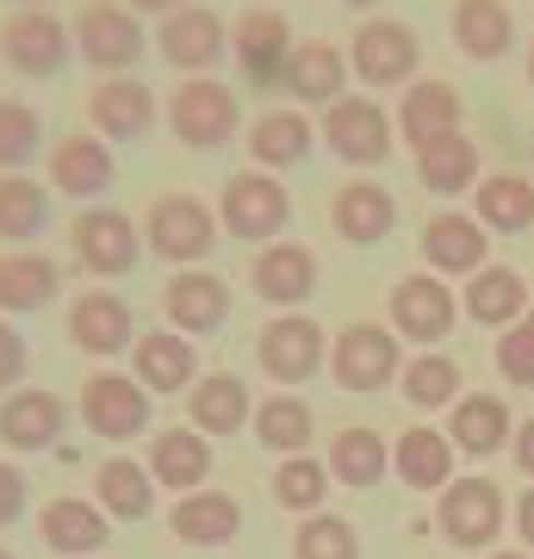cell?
Wrapping results in <instances>:
<instances>
[{
	"label": "cell",
	"mask_w": 534,
	"mask_h": 559,
	"mask_svg": "<svg viewBox=\"0 0 534 559\" xmlns=\"http://www.w3.org/2000/svg\"><path fill=\"white\" fill-rule=\"evenodd\" d=\"M143 249H156L175 267H193L218 249V212H205V200L193 193H162L143 212Z\"/></svg>",
	"instance_id": "6da1fadb"
},
{
	"label": "cell",
	"mask_w": 534,
	"mask_h": 559,
	"mask_svg": "<svg viewBox=\"0 0 534 559\" xmlns=\"http://www.w3.org/2000/svg\"><path fill=\"white\" fill-rule=\"evenodd\" d=\"M286 218H293V193H286V187L268 175V168H242V175L224 180L218 224H224L237 242H280Z\"/></svg>",
	"instance_id": "7a4b0ae2"
},
{
	"label": "cell",
	"mask_w": 534,
	"mask_h": 559,
	"mask_svg": "<svg viewBox=\"0 0 534 559\" xmlns=\"http://www.w3.org/2000/svg\"><path fill=\"white\" fill-rule=\"evenodd\" d=\"M237 124H242L237 94L212 75H187L175 94H168V131H175L187 150H224V143L237 138Z\"/></svg>",
	"instance_id": "3957f363"
},
{
	"label": "cell",
	"mask_w": 534,
	"mask_h": 559,
	"mask_svg": "<svg viewBox=\"0 0 534 559\" xmlns=\"http://www.w3.org/2000/svg\"><path fill=\"white\" fill-rule=\"evenodd\" d=\"M69 32H75V57L87 62V69H99V81L124 75V69L143 57V25L124 0H87Z\"/></svg>",
	"instance_id": "277c9868"
},
{
	"label": "cell",
	"mask_w": 534,
	"mask_h": 559,
	"mask_svg": "<svg viewBox=\"0 0 534 559\" xmlns=\"http://www.w3.org/2000/svg\"><path fill=\"white\" fill-rule=\"evenodd\" d=\"M330 373L342 392H385L404 373V348H397L392 323H348L330 342Z\"/></svg>",
	"instance_id": "5b68a950"
},
{
	"label": "cell",
	"mask_w": 534,
	"mask_h": 559,
	"mask_svg": "<svg viewBox=\"0 0 534 559\" xmlns=\"http://www.w3.org/2000/svg\"><path fill=\"white\" fill-rule=\"evenodd\" d=\"M69 242H75V261L94 280L131 274V267H138V255H143L138 218H131V212H119V205H87V212L69 224Z\"/></svg>",
	"instance_id": "8992f818"
},
{
	"label": "cell",
	"mask_w": 534,
	"mask_h": 559,
	"mask_svg": "<svg viewBox=\"0 0 534 559\" xmlns=\"http://www.w3.org/2000/svg\"><path fill=\"white\" fill-rule=\"evenodd\" d=\"M75 57V32L57 20V13H44V7H20L13 20L0 25V62L13 69V75H62V62Z\"/></svg>",
	"instance_id": "52a82bcc"
},
{
	"label": "cell",
	"mask_w": 534,
	"mask_h": 559,
	"mask_svg": "<svg viewBox=\"0 0 534 559\" xmlns=\"http://www.w3.org/2000/svg\"><path fill=\"white\" fill-rule=\"evenodd\" d=\"M385 318H392V336L436 348V342L454 336V318H460L454 286L441 274H404L392 293H385Z\"/></svg>",
	"instance_id": "ba28073f"
},
{
	"label": "cell",
	"mask_w": 534,
	"mask_h": 559,
	"mask_svg": "<svg viewBox=\"0 0 534 559\" xmlns=\"http://www.w3.org/2000/svg\"><path fill=\"white\" fill-rule=\"evenodd\" d=\"M436 528L460 554H491V540L503 535V491L491 479H454L436 491Z\"/></svg>",
	"instance_id": "9c48e42d"
},
{
	"label": "cell",
	"mask_w": 534,
	"mask_h": 559,
	"mask_svg": "<svg viewBox=\"0 0 534 559\" xmlns=\"http://www.w3.org/2000/svg\"><path fill=\"white\" fill-rule=\"evenodd\" d=\"M230 57H237L242 81H249L256 94H280L286 62H293V25H286V13L249 7L237 20V32H230Z\"/></svg>",
	"instance_id": "30bf717a"
},
{
	"label": "cell",
	"mask_w": 534,
	"mask_h": 559,
	"mask_svg": "<svg viewBox=\"0 0 534 559\" xmlns=\"http://www.w3.org/2000/svg\"><path fill=\"white\" fill-rule=\"evenodd\" d=\"M256 360L274 385H305L317 367L330 360V336H323L305 311H280V318L256 336Z\"/></svg>",
	"instance_id": "8fae6325"
},
{
	"label": "cell",
	"mask_w": 534,
	"mask_h": 559,
	"mask_svg": "<svg viewBox=\"0 0 534 559\" xmlns=\"http://www.w3.org/2000/svg\"><path fill=\"white\" fill-rule=\"evenodd\" d=\"M323 143H330L348 168H379V162L392 156V119H385V106L367 100V94H342V100L323 112Z\"/></svg>",
	"instance_id": "7c38bea8"
},
{
	"label": "cell",
	"mask_w": 534,
	"mask_h": 559,
	"mask_svg": "<svg viewBox=\"0 0 534 559\" xmlns=\"http://www.w3.org/2000/svg\"><path fill=\"white\" fill-rule=\"evenodd\" d=\"M81 423L99 441H131L150 429V392L131 373H87V385H81Z\"/></svg>",
	"instance_id": "4fadbf2b"
},
{
	"label": "cell",
	"mask_w": 534,
	"mask_h": 559,
	"mask_svg": "<svg viewBox=\"0 0 534 559\" xmlns=\"http://www.w3.org/2000/svg\"><path fill=\"white\" fill-rule=\"evenodd\" d=\"M348 62H355V75L367 87H411L416 62H423V44H416V32L404 20H367L355 32Z\"/></svg>",
	"instance_id": "5bb4252c"
},
{
	"label": "cell",
	"mask_w": 534,
	"mask_h": 559,
	"mask_svg": "<svg viewBox=\"0 0 534 559\" xmlns=\"http://www.w3.org/2000/svg\"><path fill=\"white\" fill-rule=\"evenodd\" d=\"M156 44H162V62H175L180 75H212L230 57V25L212 7H180V13L162 20Z\"/></svg>",
	"instance_id": "9a60e30c"
},
{
	"label": "cell",
	"mask_w": 534,
	"mask_h": 559,
	"mask_svg": "<svg viewBox=\"0 0 534 559\" xmlns=\"http://www.w3.org/2000/svg\"><path fill=\"white\" fill-rule=\"evenodd\" d=\"M423 261L441 280H473L478 267H491V230L466 212H436L423 224Z\"/></svg>",
	"instance_id": "2e32d148"
},
{
	"label": "cell",
	"mask_w": 534,
	"mask_h": 559,
	"mask_svg": "<svg viewBox=\"0 0 534 559\" xmlns=\"http://www.w3.org/2000/svg\"><path fill=\"white\" fill-rule=\"evenodd\" d=\"M69 342H75L81 355L112 360L138 342V318H131V305H124L119 293H81V299L69 305Z\"/></svg>",
	"instance_id": "e0dca14e"
},
{
	"label": "cell",
	"mask_w": 534,
	"mask_h": 559,
	"mask_svg": "<svg viewBox=\"0 0 534 559\" xmlns=\"http://www.w3.org/2000/svg\"><path fill=\"white\" fill-rule=\"evenodd\" d=\"M131 380H138L143 392H156V399L193 392V380H199L193 342L180 336V330H150V336H138L131 342Z\"/></svg>",
	"instance_id": "ac0fdd59"
},
{
	"label": "cell",
	"mask_w": 534,
	"mask_h": 559,
	"mask_svg": "<svg viewBox=\"0 0 534 559\" xmlns=\"http://www.w3.org/2000/svg\"><path fill=\"white\" fill-rule=\"evenodd\" d=\"M87 119H94V131L106 143H138L143 131L156 124V94L131 75H106L94 94H87Z\"/></svg>",
	"instance_id": "d6986e66"
},
{
	"label": "cell",
	"mask_w": 534,
	"mask_h": 559,
	"mask_svg": "<svg viewBox=\"0 0 534 559\" xmlns=\"http://www.w3.org/2000/svg\"><path fill=\"white\" fill-rule=\"evenodd\" d=\"M162 311H168L180 336H212L230 318V286L218 274H205V267H180L168 280V293H162Z\"/></svg>",
	"instance_id": "ffe728a7"
},
{
	"label": "cell",
	"mask_w": 534,
	"mask_h": 559,
	"mask_svg": "<svg viewBox=\"0 0 534 559\" xmlns=\"http://www.w3.org/2000/svg\"><path fill=\"white\" fill-rule=\"evenodd\" d=\"M249 280H256V299H268L274 311H293V305L311 299L317 255L305 242H268V249L249 261Z\"/></svg>",
	"instance_id": "44dd1931"
},
{
	"label": "cell",
	"mask_w": 534,
	"mask_h": 559,
	"mask_svg": "<svg viewBox=\"0 0 534 559\" xmlns=\"http://www.w3.org/2000/svg\"><path fill=\"white\" fill-rule=\"evenodd\" d=\"M330 224L348 249H373V242L392 237L397 224V200L379 187V180H348L336 200H330Z\"/></svg>",
	"instance_id": "7402d4cb"
},
{
	"label": "cell",
	"mask_w": 534,
	"mask_h": 559,
	"mask_svg": "<svg viewBox=\"0 0 534 559\" xmlns=\"http://www.w3.org/2000/svg\"><path fill=\"white\" fill-rule=\"evenodd\" d=\"M529 280L515 274V267H478L473 280H466V293H460V311L473 323H485V330H515V323L529 318Z\"/></svg>",
	"instance_id": "603a6c76"
},
{
	"label": "cell",
	"mask_w": 534,
	"mask_h": 559,
	"mask_svg": "<svg viewBox=\"0 0 534 559\" xmlns=\"http://www.w3.org/2000/svg\"><path fill=\"white\" fill-rule=\"evenodd\" d=\"M62 423H69V411H62L57 392H7V404H0V441L7 448H20V454H38V448H57L62 441Z\"/></svg>",
	"instance_id": "cb8c5ba5"
},
{
	"label": "cell",
	"mask_w": 534,
	"mask_h": 559,
	"mask_svg": "<svg viewBox=\"0 0 534 559\" xmlns=\"http://www.w3.org/2000/svg\"><path fill=\"white\" fill-rule=\"evenodd\" d=\"M38 540L50 554H69V559H94L106 547V510L87 498H50L38 510Z\"/></svg>",
	"instance_id": "d4e9b609"
},
{
	"label": "cell",
	"mask_w": 534,
	"mask_h": 559,
	"mask_svg": "<svg viewBox=\"0 0 534 559\" xmlns=\"http://www.w3.org/2000/svg\"><path fill=\"white\" fill-rule=\"evenodd\" d=\"M150 479L162 485V491H199V485L212 479V441L199 436L193 423L187 429H162L156 441H150Z\"/></svg>",
	"instance_id": "484cf974"
},
{
	"label": "cell",
	"mask_w": 534,
	"mask_h": 559,
	"mask_svg": "<svg viewBox=\"0 0 534 559\" xmlns=\"http://www.w3.org/2000/svg\"><path fill=\"white\" fill-rule=\"evenodd\" d=\"M342 87H348V57H342L336 44H293V62H286V81H280V94H293L305 106H336Z\"/></svg>",
	"instance_id": "4316f807"
},
{
	"label": "cell",
	"mask_w": 534,
	"mask_h": 559,
	"mask_svg": "<svg viewBox=\"0 0 534 559\" xmlns=\"http://www.w3.org/2000/svg\"><path fill=\"white\" fill-rule=\"evenodd\" d=\"M112 175H119V162H112V150L99 138H62L57 150H50V187H57L62 200H94V193H106L112 187Z\"/></svg>",
	"instance_id": "83f0119b"
},
{
	"label": "cell",
	"mask_w": 534,
	"mask_h": 559,
	"mask_svg": "<svg viewBox=\"0 0 534 559\" xmlns=\"http://www.w3.org/2000/svg\"><path fill=\"white\" fill-rule=\"evenodd\" d=\"M466 106L448 81H411L404 87V106H397V124H404V143L411 150H429L436 138H454Z\"/></svg>",
	"instance_id": "f1b7e54d"
},
{
	"label": "cell",
	"mask_w": 534,
	"mask_h": 559,
	"mask_svg": "<svg viewBox=\"0 0 534 559\" xmlns=\"http://www.w3.org/2000/svg\"><path fill=\"white\" fill-rule=\"evenodd\" d=\"M168 528H175V540H187V547H230L242 528V503L230 498V491H187V498L168 510Z\"/></svg>",
	"instance_id": "f546056e"
},
{
	"label": "cell",
	"mask_w": 534,
	"mask_h": 559,
	"mask_svg": "<svg viewBox=\"0 0 534 559\" xmlns=\"http://www.w3.org/2000/svg\"><path fill=\"white\" fill-rule=\"evenodd\" d=\"M392 473L411 485V491H448V485H454V441L441 436V429H429V423H416V429L397 436Z\"/></svg>",
	"instance_id": "4dcf8cb0"
},
{
	"label": "cell",
	"mask_w": 534,
	"mask_h": 559,
	"mask_svg": "<svg viewBox=\"0 0 534 559\" xmlns=\"http://www.w3.org/2000/svg\"><path fill=\"white\" fill-rule=\"evenodd\" d=\"M448 441H454L460 454L491 460L497 448H503V441H515V417H510V404H503V399H491V392H466V399L454 404Z\"/></svg>",
	"instance_id": "1f68e13d"
},
{
	"label": "cell",
	"mask_w": 534,
	"mask_h": 559,
	"mask_svg": "<svg viewBox=\"0 0 534 559\" xmlns=\"http://www.w3.org/2000/svg\"><path fill=\"white\" fill-rule=\"evenodd\" d=\"M57 261L38 255V249H20V255H0V318H25V311H44L57 299Z\"/></svg>",
	"instance_id": "d6a6232c"
},
{
	"label": "cell",
	"mask_w": 534,
	"mask_h": 559,
	"mask_svg": "<svg viewBox=\"0 0 534 559\" xmlns=\"http://www.w3.org/2000/svg\"><path fill=\"white\" fill-rule=\"evenodd\" d=\"M311 119L305 112H293V106H280V112H261L256 124H249V156H256V168H298V162L311 156Z\"/></svg>",
	"instance_id": "836d02e7"
},
{
	"label": "cell",
	"mask_w": 534,
	"mask_h": 559,
	"mask_svg": "<svg viewBox=\"0 0 534 559\" xmlns=\"http://www.w3.org/2000/svg\"><path fill=\"white\" fill-rule=\"evenodd\" d=\"M187 417H193L199 436H237L249 423V385L237 373H205L187 392Z\"/></svg>",
	"instance_id": "e575fe53"
},
{
	"label": "cell",
	"mask_w": 534,
	"mask_h": 559,
	"mask_svg": "<svg viewBox=\"0 0 534 559\" xmlns=\"http://www.w3.org/2000/svg\"><path fill=\"white\" fill-rule=\"evenodd\" d=\"M473 218L485 224V230H497V237H522L534 224V180L529 175H485L473 187Z\"/></svg>",
	"instance_id": "d590c367"
},
{
	"label": "cell",
	"mask_w": 534,
	"mask_h": 559,
	"mask_svg": "<svg viewBox=\"0 0 534 559\" xmlns=\"http://www.w3.org/2000/svg\"><path fill=\"white\" fill-rule=\"evenodd\" d=\"M330 479L348 485V491H373L385 473H392V448H385V436L379 429H342L336 441H330Z\"/></svg>",
	"instance_id": "8d00e7d4"
},
{
	"label": "cell",
	"mask_w": 534,
	"mask_h": 559,
	"mask_svg": "<svg viewBox=\"0 0 534 559\" xmlns=\"http://www.w3.org/2000/svg\"><path fill=\"white\" fill-rule=\"evenodd\" d=\"M94 491H99V510L106 516H119V522H143L150 516V503H156V479H150V466L143 460H99V473H94Z\"/></svg>",
	"instance_id": "74e56055"
},
{
	"label": "cell",
	"mask_w": 534,
	"mask_h": 559,
	"mask_svg": "<svg viewBox=\"0 0 534 559\" xmlns=\"http://www.w3.org/2000/svg\"><path fill=\"white\" fill-rule=\"evenodd\" d=\"M515 38V20L503 0H454V44L473 62H497Z\"/></svg>",
	"instance_id": "f35d334b"
},
{
	"label": "cell",
	"mask_w": 534,
	"mask_h": 559,
	"mask_svg": "<svg viewBox=\"0 0 534 559\" xmlns=\"http://www.w3.org/2000/svg\"><path fill=\"white\" fill-rule=\"evenodd\" d=\"M416 180L429 187V193H473L485 168H478V143L473 138H436L429 150H416Z\"/></svg>",
	"instance_id": "ab89813d"
},
{
	"label": "cell",
	"mask_w": 534,
	"mask_h": 559,
	"mask_svg": "<svg viewBox=\"0 0 534 559\" xmlns=\"http://www.w3.org/2000/svg\"><path fill=\"white\" fill-rule=\"evenodd\" d=\"M311 429H317L311 404L293 399V392H274V399L256 404V441H261V448H274L280 460H286V454H305Z\"/></svg>",
	"instance_id": "60d3db41"
},
{
	"label": "cell",
	"mask_w": 534,
	"mask_h": 559,
	"mask_svg": "<svg viewBox=\"0 0 534 559\" xmlns=\"http://www.w3.org/2000/svg\"><path fill=\"white\" fill-rule=\"evenodd\" d=\"M50 224V193L32 175H0V242H32Z\"/></svg>",
	"instance_id": "b9f144b4"
},
{
	"label": "cell",
	"mask_w": 534,
	"mask_h": 559,
	"mask_svg": "<svg viewBox=\"0 0 534 559\" xmlns=\"http://www.w3.org/2000/svg\"><path fill=\"white\" fill-rule=\"evenodd\" d=\"M454 392H466V380H460V360L436 355V348H423L416 360H404V399L416 404V411H454Z\"/></svg>",
	"instance_id": "7bdbcfd3"
},
{
	"label": "cell",
	"mask_w": 534,
	"mask_h": 559,
	"mask_svg": "<svg viewBox=\"0 0 534 559\" xmlns=\"http://www.w3.org/2000/svg\"><path fill=\"white\" fill-rule=\"evenodd\" d=\"M274 498L280 510H293V516H317L323 498H330V466L311 454H286L274 466Z\"/></svg>",
	"instance_id": "ee69618b"
},
{
	"label": "cell",
	"mask_w": 534,
	"mask_h": 559,
	"mask_svg": "<svg viewBox=\"0 0 534 559\" xmlns=\"http://www.w3.org/2000/svg\"><path fill=\"white\" fill-rule=\"evenodd\" d=\"M293 559H360V535L348 516H330V510H317V516L298 522L293 535Z\"/></svg>",
	"instance_id": "f6af8a7d"
},
{
	"label": "cell",
	"mask_w": 534,
	"mask_h": 559,
	"mask_svg": "<svg viewBox=\"0 0 534 559\" xmlns=\"http://www.w3.org/2000/svg\"><path fill=\"white\" fill-rule=\"evenodd\" d=\"M44 150V119L25 100H0V175H20Z\"/></svg>",
	"instance_id": "bcb514c9"
},
{
	"label": "cell",
	"mask_w": 534,
	"mask_h": 559,
	"mask_svg": "<svg viewBox=\"0 0 534 559\" xmlns=\"http://www.w3.org/2000/svg\"><path fill=\"white\" fill-rule=\"evenodd\" d=\"M497 373L510 385H522V392H534V330L529 323L503 330V342H497Z\"/></svg>",
	"instance_id": "7dc6e473"
},
{
	"label": "cell",
	"mask_w": 534,
	"mask_h": 559,
	"mask_svg": "<svg viewBox=\"0 0 534 559\" xmlns=\"http://www.w3.org/2000/svg\"><path fill=\"white\" fill-rule=\"evenodd\" d=\"M20 373H25V336H20L7 318H0V392L20 380Z\"/></svg>",
	"instance_id": "c3c4849f"
},
{
	"label": "cell",
	"mask_w": 534,
	"mask_h": 559,
	"mask_svg": "<svg viewBox=\"0 0 534 559\" xmlns=\"http://www.w3.org/2000/svg\"><path fill=\"white\" fill-rule=\"evenodd\" d=\"M20 516H25V473L0 460V528H7V522H20Z\"/></svg>",
	"instance_id": "681fc988"
},
{
	"label": "cell",
	"mask_w": 534,
	"mask_h": 559,
	"mask_svg": "<svg viewBox=\"0 0 534 559\" xmlns=\"http://www.w3.org/2000/svg\"><path fill=\"white\" fill-rule=\"evenodd\" d=\"M510 460H515V473H522V479H534V417H529V423H515Z\"/></svg>",
	"instance_id": "f907efd6"
},
{
	"label": "cell",
	"mask_w": 534,
	"mask_h": 559,
	"mask_svg": "<svg viewBox=\"0 0 534 559\" xmlns=\"http://www.w3.org/2000/svg\"><path fill=\"white\" fill-rule=\"evenodd\" d=\"M515 535H522V547L534 554V485L515 498Z\"/></svg>",
	"instance_id": "816d5d0a"
},
{
	"label": "cell",
	"mask_w": 534,
	"mask_h": 559,
	"mask_svg": "<svg viewBox=\"0 0 534 559\" xmlns=\"http://www.w3.org/2000/svg\"><path fill=\"white\" fill-rule=\"evenodd\" d=\"M124 7H131V13H162V20H168V13L187 7V0H124Z\"/></svg>",
	"instance_id": "f5cc1de1"
},
{
	"label": "cell",
	"mask_w": 534,
	"mask_h": 559,
	"mask_svg": "<svg viewBox=\"0 0 534 559\" xmlns=\"http://www.w3.org/2000/svg\"><path fill=\"white\" fill-rule=\"evenodd\" d=\"M478 559H534L529 547H503V554H478Z\"/></svg>",
	"instance_id": "db71d44e"
},
{
	"label": "cell",
	"mask_w": 534,
	"mask_h": 559,
	"mask_svg": "<svg viewBox=\"0 0 534 559\" xmlns=\"http://www.w3.org/2000/svg\"><path fill=\"white\" fill-rule=\"evenodd\" d=\"M342 7H379V0H342Z\"/></svg>",
	"instance_id": "11a10c76"
},
{
	"label": "cell",
	"mask_w": 534,
	"mask_h": 559,
	"mask_svg": "<svg viewBox=\"0 0 534 559\" xmlns=\"http://www.w3.org/2000/svg\"><path fill=\"white\" fill-rule=\"evenodd\" d=\"M529 87H534V44H529Z\"/></svg>",
	"instance_id": "9f6ffc18"
},
{
	"label": "cell",
	"mask_w": 534,
	"mask_h": 559,
	"mask_svg": "<svg viewBox=\"0 0 534 559\" xmlns=\"http://www.w3.org/2000/svg\"><path fill=\"white\" fill-rule=\"evenodd\" d=\"M522 323H529V330H534V305H529V318H522Z\"/></svg>",
	"instance_id": "6f0895ef"
},
{
	"label": "cell",
	"mask_w": 534,
	"mask_h": 559,
	"mask_svg": "<svg viewBox=\"0 0 534 559\" xmlns=\"http://www.w3.org/2000/svg\"><path fill=\"white\" fill-rule=\"evenodd\" d=\"M20 7H44V0H20Z\"/></svg>",
	"instance_id": "680465c9"
},
{
	"label": "cell",
	"mask_w": 534,
	"mask_h": 559,
	"mask_svg": "<svg viewBox=\"0 0 534 559\" xmlns=\"http://www.w3.org/2000/svg\"><path fill=\"white\" fill-rule=\"evenodd\" d=\"M0 559H20V554H7V547H0Z\"/></svg>",
	"instance_id": "91938a15"
}]
</instances>
